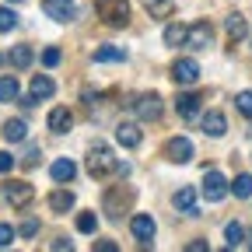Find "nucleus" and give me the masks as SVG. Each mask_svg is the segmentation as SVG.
<instances>
[{"label":"nucleus","mask_w":252,"mask_h":252,"mask_svg":"<svg viewBox=\"0 0 252 252\" xmlns=\"http://www.w3.org/2000/svg\"><path fill=\"white\" fill-rule=\"evenodd\" d=\"M112 172H116V154H112V147L94 144V147L88 151V175H91V179H105V175H112Z\"/></svg>","instance_id":"obj_1"},{"label":"nucleus","mask_w":252,"mask_h":252,"mask_svg":"<svg viewBox=\"0 0 252 252\" xmlns=\"http://www.w3.org/2000/svg\"><path fill=\"white\" fill-rule=\"evenodd\" d=\"M98 14H102V21H109V25H116V28H126L130 25V0H98Z\"/></svg>","instance_id":"obj_2"},{"label":"nucleus","mask_w":252,"mask_h":252,"mask_svg":"<svg viewBox=\"0 0 252 252\" xmlns=\"http://www.w3.org/2000/svg\"><path fill=\"white\" fill-rule=\"evenodd\" d=\"M130 203H133V189L130 186H116L105 193V214L112 220H119L123 214H130Z\"/></svg>","instance_id":"obj_3"},{"label":"nucleus","mask_w":252,"mask_h":252,"mask_svg":"<svg viewBox=\"0 0 252 252\" xmlns=\"http://www.w3.org/2000/svg\"><path fill=\"white\" fill-rule=\"evenodd\" d=\"M133 112H137V119L154 123V119H161L165 105H161V98H158V94L151 91V94H140V98H133Z\"/></svg>","instance_id":"obj_4"},{"label":"nucleus","mask_w":252,"mask_h":252,"mask_svg":"<svg viewBox=\"0 0 252 252\" xmlns=\"http://www.w3.org/2000/svg\"><path fill=\"white\" fill-rule=\"evenodd\" d=\"M203 196L210 200V203H220V200H224L228 196V182H224V175H220V172H207L203 175Z\"/></svg>","instance_id":"obj_5"},{"label":"nucleus","mask_w":252,"mask_h":252,"mask_svg":"<svg viewBox=\"0 0 252 252\" xmlns=\"http://www.w3.org/2000/svg\"><path fill=\"white\" fill-rule=\"evenodd\" d=\"M165 158L175 165H186V161H193V140H186V137H172L165 144Z\"/></svg>","instance_id":"obj_6"},{"label":"nucleus","mask_w":252,"mask_h":252,"mask_svg":"<svg viewBox=\"0 0 252 252\" xmlns=\"http://www.w3.org/2000/svg\"><path fill=\"white\" fill-rule=\"evenodd\" d=\"M4 193H7V203H11L14 210H21V207H28V203H32L35 189H32L28 182H4Z\"/></svg>","instance_id":"obj_7"},{"label":"nucleus","mask_w":252,"mask_h":252,"mask_svg":"<svg viewBox=\"0 0 252 252\" xmlns=\"http://www.w3.org/2000/svg\"><path fill=\"white\" fill-rule=\"evenodd\" d=\"M172 81L175 84H196L200 81V63L196 60H175L172 63Z\"/></svg>","instance_id":"obj_8"},{"label":"nucleus","mask_w":252,"mask_h":252,"mask_svg":"<svg viewBox=\"0 0 252 252\" xmlns=\"http://www.w3.org/2000/svg\"><path fill=\"white\" fill-rule=\"evenodd\" d=\"M42 11L53 21H74L77 18V4H74V0H42Z\"/></svg>","instance_id":"obj_9"},{"label":"nucleus","mask_w":252,"mask_h":252,"mask_svg":"<svg viewBox=\"0 0 252 252\" xmlns=\"http://www.w3.org/2000/svg\"><path fill=\"white\" fill-rule=\"evenodd\" d=\"M130 231H133V238H137L140 245H151V242H154V231H158V228H154V217H151V214H137V217L130 220Z\"/></svg>","instance_id":"obj_10"},{"label":"nucleus","mask_w":252,"mask_h":252,"mask_svg":"<svg viewBox=\"0 0 252 252\" xmlns=\"http://www.w3.org/2000/svg\"><path fill=\"white\" fill-rule=\"evenodd\" d=\"M224 35H228V42H242V39L249 35V21H245V14L231 11V14L224 18Z\"/></svg>","instance_id":"obj_11"},{"label":"nucleus","mask_w":252,"mask_h":252,"mask_svg":"<svg viewBox=\"0 0 252 252\" xmlns=\"http://www.w3.org/2000/svg\"><path fill=\"white\" fill-rule=\"evenodd\" d=\"M210 39H214V28H210L207 21H200V25H193V28H189L186 46H189V49H207V46H210Z\"/></svg>","instance_id":"obj_12"},{"label":"nucleus","mask_w":252,"mask_h":252,"mask_svg":"<svg viewBox=\"0 0 252 252\" xmlns=\"http://www.w3.org/2000/svg\"><path fill=\"white\" fill-rule=\"evenodd\" d=\"M28 94L35 102H42V98H53L56 94V84H53V77H46V74H35L32 77V84H28Z\"/></svg>","instance_id":"obj_13"},{"label":"nucleus","mask_w":252,"mask_h":252,"mask_svg":"<svg viewBox=\"0 0 252 252\" xmlns=\"http://www.w3.org/2000/svg\"><path fill=\"white\" fill-rule=\"evenodd\" d=\"M175 112H179L182 119H193V116L200 112V94H193V91H182L179 98H175Z\"/></svg>","instance_id":"obj_14"},{"label":"nucleus","mask_w":252,"mask_h":252,"mask_svg":"<svg viewBox=\"0 0 252 252\" xmlns=\"http://www.w3.org/2000/svg\"><path fill=\"white\" fill-rule=\"evenodd\" d=\"M203 133H207V137H224V133H228V119H224V112H217V109L207 112V116H203Z\"/></svg>","instance_id":"obj_15"},{"label":"nucleus","mask_w":252,"mask_h":252,"mask_svg":"<svg viewBox=\"0 0 252 252\" xmlns=\"http://www.w3.org/2000/svg\"><path fill=\"white\" fill-rule=\"evenodd\" d=\"M70 126H74V112H70V109L60 105V109L49 112V130H53V133H70Z\"/></svg>","instance_id":"obj_16"},{"label":"nucleus","mask_w":252,"mask_h":252,"mask_svg":"<svg viewBox=\"0 0 252 252\" xmlns=\"http://www.w3.org/2000/svg\"><path fill=\"white\" fill-rule=\"evenodd\" d=\"M140 137H144V133H140L137 123H119V126H116V140H119L123 147H137Z\"/></svg>","instance_id":"obj_17"},{"label":"nucleus","mask_w":252,"mask_h":252,"mask_svg":"<svg viewBox=\"0 0 252 252\" xmlns=\"http://www.w3.org/2000/svg\"><path fill=\"white\" fill-rule=\"evenodd\" d=\"M49 175H53L56 182H70V179L77 175V165L70 161V158H56V161L49 165Z\"/></svg>","instance_id":"obj_18"},{"label":"nucleus","mask_w":252,"mask_h":252,"mask_svg":"<svg viewBox=\"0 0 252 252\" xmlns=\"http://www.w3.org/2000/svg\"><path fill=\"white\" fill-rule=\"evenodd\" d=\"M172 203H175L179 210H186V214H196V189H193V186L179 189V193L172 196Z\"/></svg>","instance_id":"obj_19"},{"label":"nucleus","mask_w":252,"mask_h":252,"mask_svg":"<svg viewBox=\"0 0 252 252\" xmlns=\"http://www.w3.org/2000/svg\"><path fill=\"white\" fill-rule=\"evenodd\" d=\"M4 137H7L11 144L25 140V137H28V123H25V119H7V123H4Z\"/></svg>","instance_id":"obj_20"},{"label":"nucleus","mask_w":252,"mask_h":252,"mask_svg":"<svg viewBox=\"0 0 252 252\" xmlns=\"http://www.w3.org/2000/svg\"><path fill=\"white\" fill-rule=\"evenodd\" d=\"M49 207H53L56 214L70 210V207H74V193H67V189H56V193H49Z\"/></svg>","instance_id":"obj_21"},{"label":"nucleus","mask_w":252,"mask_h":252,"mask_svg":"<svg viewBox=\"0 0 252 252\" xmlns=\"http://www.w3.org/2000/svg\"><path fill=\"white\" fill-rule=\"evenodd\" d=\"M186 35H189V28L172 21V25L165 28V46H186Z\"/></svg>","instance_id":"obj_22"},{"label":"nucleus","mask_w":252,"mask_h":252,"mask_svg":"<svg viewBox=\"0 0 252 252\" xmlns=\"http://www.w3.org/2000/svg\"><path fill=\"white\" fill-rule=\"evenodd\" d=\"M126 53L116 49V46H102V49H94V63H123Z\"/></svg>","instance_id":"obj_23"},{"label":"nucleus","mask_w":252,"mask_h":252,"mask_svg":"<svg viewBox=\"0 0 252 252\" xmlns=\"http://www.w3.org/2000/svg\"><path fill=\"white\" fill-rule=\"evenodd\" d=\"M144 7L151 18H168L172 14V0H144Z\"/></svg>","instance_id":"obj_24"},{"label":"nucleus","mask_w":252,"mask_h":252,"mask_svg":"<svg viewBox=\"0 0 252 252\" xmlns=\"http://www.w3.org/2000/svg\"><path fill=\"white\" fill-rule=\"evenodd\" d=\"M231 193H235L238 200H249V196H252V175H245V172H242V175L231 182Z\"/></svg>","instance_id":"obj_25"},{"label":"nucleus","mask_w":252,"mask_h":252,"mask_svg":"<svg viewBox=\"0 0 252 252\" xmlns=\"http://www.w3.org/2000/svg\"><path fill=\"white\" fill-rule=\"evenodd\" d=\"M11 63H14L18 70L32 67V49H28V46H14V49H11Z\"/></svg>","instance_id":"obj_26"},{"label":"nucleus","mask_w":252,"mask_h":252,"mask_svg":"<svg viewBox=\"0 0 252 252\" xmlns=\"http://www.w3.org/2000/svg\"><path fill=\"white\" fill-rule=\"evenodd\" d=\"M242 238H245L242 224H238V220H231V224L224 228V242H228V249H238V245H242Z\"/></svg>","instance_id":"obj_27"},{"label":"nucleus","mask_w":252,"mask_h":252,"mask_svg":"<svg viewBox=\"0 0 252 252\" xmlns=\"http://www.w3.org/2000/svg\"><path fill=\"white\" fill-rule=\"evenodd\" d=\"M14 98H18V81L0 77V102H14Z\"/></svg>","instance_id":"obj_28"},{"label":"nucleus","mask_w":252,"mask_h":252,"mask_svg":"<svg viewBox=\"0 0 252 252\" xmlns=\"http://www.w3.org/2000/svg\"><path fill=\"white\" fill-rule=\"evenodd\" d=\"M18 28V14L11 7H0V32H14Z\"/></svg>","instance_id":"obj_29"},{"label":"nucleus","mask_w":252,"mask_h":252,"mask_svg":"<svg viewBox=\"0 0 252 252\" xmlns=\"http://www.w3.org/2000/svg\"><path fill=\"white\" fill-rule=\"evenodd\" d=\"M94 228H98V217H94V214H81V217H77V231L91 235Z\"/></svg>","instance_id":"obj_30"},{"label":"nucleus","mask_w":252,"mask_h":252,"mask_svg":"<svg viewBox=\"0 0 252 252\" xmlns=\"http://www.w3.org/2000/svg\"><path fill=\"white\" fill-rule=\"evenodd\" d=\"M235 105H238V112H242V116H249V119H252V91H242L238 98H235Z\"/></svg>","instance_id":"obj_31"},{"label":"nucleus","mask_w":252,"mask_h":252,"mask_svg":"<svg viewBox=\"0 0 252 252\" xmlns=\"http://www.w3.org/2000/svg\"><path fill=\"white\" fill-rule=\"evenodd\" d=\"M18 231H21V238H32V235H35V231H39V220H35V217H25Z\"/></svg>","instance_id":"obj_32"},{"label":"nucleus","mask_w":252,"mask_h":252,"mask_svg":"<svg viewBox=\"0 0 252 252\" xmlns=\"http://www.w3.org/2000/svg\"><path fill=\"white\" fill-rule=\"evenodd\" d=\"M14 242V228L11 224H0V249H7Z\"/></svg>","instance_id":"obj_33"},{"label":"nucleus","mask_w":252,"mask_h":252,"mask_svg":"<svg viewBox=\"0 0 252 252\" xmlns=\"http://www.w3.org/2000/svg\"><path fill=\"white\" fill-rule=\"evenodd\" d=\"M42 63H46V67H56V63H60V49H56V46H49V49L42 53Z\"/></svg>","instance_id":"obj_34"},{"label":"nucleus","mask_w":252,"mask_h":252,"mask_svg":"<svg viewBox=\"0 0 252 252\" xmlns=\"http://www.w3.org/2000/svg\"><path fill=\"white\" fill-rule=\"evenodd\" d=\"M11 168H14V158H11L7 151H0V175H7Z\"/></svg>","instance_id":"obj_35"},{"label":"nucleus","mask_w":252,"mask_h":252,"mask_svg":"<svg viewBox=\"0 0 252 252\" xmlns=\"http://www.w3.org/2000/svg\"><path fill=\"white\" fill-rule=\"evenodd\" d=\"M94 252H116V242H98V245H94Z\"/></svg>","instance_id":"obj_36"},{"label":"nucleus","mask_w":252,"mask_h":252,"mask_svg":"<svg viewBox=\"0 0 252 252\" xmlns=\"http://www.w3.org/2000/svg\"><path fill=\"white\" fill-rule=\"evenodd\" d=\"M49 249H63V252H67V249H74V245H70V242H67V238H56V242H53V245H49Z\"/></svg>","instance_id":"obj_37"},{"label":"nucleus","mask_w":252,"mask_h":252,"mask_svg":"<svg viewBox=\"0 0 252 252\" xmlns=\"http://www.w3.org/2000/svg\"><path fill=\"white\" fill-rule=\"evenodd\" d=\"M25 165H39V151H35V147L28 151V158H25Z\"/></svg>","instance_id":"obj_38"},{"label":"nucleus","mask_w":252,"mask_h":252,"mask_svg":"<svg viewBox=\"0 0 252 252\" xmlns=\"http://www.w3.org/2000/svg\"><path fill=\"white\" fill-rule=\"evenodd\" d=\"M186 249H189V252H203V249H207V242H189Z\"/></svg>","instance_id":"obj_39"},{"label":"nucleus","mask_w":252,"mask_h":252,"mask_svg":"<svg viewBox=\"0 0 252 252\" xmlns=\"http://www.w3.org/2000/svg\"><path fill=\"white\" fill-rule=\"evenodd\" d=\"M7 4H21V0H7Z\"/></svg>","instance_id":"obj_40"},{"label":"nucleus","mask_w":252,"mask_h":252,"mask_svg":"<svg viewBox=\"0 0 252 252\" xmlns=\"http://www.w3.org/2000/svg\"><path fill=\"white\" fill-rule=\"evenodd\" d=\"M249 249H252V238H249Z\"/></svg>","instance_id":"obj_41"},{"label":"nucleus","mask_w":252,"mask_h":252,"mask_svg":"<svg viewBox=\"0 0 252 252\" xmlns=\"http://www.w3.org/2000/svg\"><path fill=\"white\" fill-rule=\"evenodd\" d=\"M0 63H4V56H0Z\"/></svg>","instance_id":"obj_42"}]
</instances>
